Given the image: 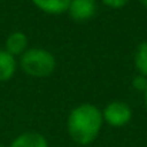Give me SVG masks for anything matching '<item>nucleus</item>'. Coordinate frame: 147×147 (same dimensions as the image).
<instances>
[{"instance_id":"nucleus-14","label":"nucleus","mask_w":147,"mask_h":147,"mask_svg":"<svg viewBox=\"0 0 147 147\" xmlns=\"http://www.w3.org/2000/svg\"><path fill=\"white\" fill-rule=\"evenodd\" d=\"M0 147H4V146H3V144H0Z\"/></svg>"},{"instance_id":"nucleus-3","label":"nucleus","mask_w":147,"mask_h":147,"mask_svg":"<svg viewBox=\"0 0 147 147\" xmlns=\"http://www.w3.org/2000/svg\"><path fill=\"white\" fill-rule=\"evenodd\" d=\"M103 121L111 127H124L127 126L133 119V110L131 107L121 100H113L106 104V107L101 110Z\"/></svg>"},{"instance_id":"nucleus-13","label":"nucleus","mask_w":147,"mask_h":147,"mask_svg":"<svg viewBox=\"0 0 147 147\" xmlns=\"http://www.w3.org/2000/svg\"><path fill=\"white\" fill-rule=\"evenodd\" d=\"M139 1H140V4H142L143 7H146L147 9V0H139Z\"/></svg>"},{"instance_id":"nucleus-10","label":"nucleus","mask_w":147,"mask_h":147,"mask_svg":"<svg viewBox=\"0 0 147 147\" xmlns=\"http://www.w3.org/2000/svg\"><path fill=\"white\" fill-rule=\"evenodd\" d=\"M131 86H133L134 90H137V92H140V93H144L147 89V77L137 73V74L133 77V80H131Z\"/></svg>"},{"instance_id":"nucleus-4","label":"nucleus","mask_w":147,"mask_h":147,"mask_svg":"<svg viewBox=\"0 0 147 147\" xmlns=\"http://www.w3.org/2000/svg\"><path fill=\"white\" fill-rule=\"evenodd\" d=\"M66 13L76 23L87 22L97 13V0H70Z\"/></svg>"},{"instance_id":"nucleus-2","label":"nucleus","mask_w":147,"mask_h":147,"mask_svg":"<svg viewBox=\"0 0 147 147\" xmlns=\"http://www.w3.org/2000/svg\"><path fill=\"white\" fill-rule=\"evenodd\" d=\"M17 63L23 73L36 79L49 77L57 67L54 54L43 47H29L19 57Z\"/></svg>"},{"instance_id":"nucleus-5","label":"nucleus","mask_w":147,"mask_h":147,"mask_svg":"<svg viewBox=\"0 0 147 147\" xmlns=\"http://www.w3.org/2000/svg\"><path fill=\"white\" fill-rule=\"evenodd\" d=\"M29 37L24 32H20V30H16V32H11L7 37H6V42H4V50L7 53H10L13 57H20L26 50L29 49Z\"/></svg>"},{"instance_id":"nucleus-11","label":"nucleus","mask_w":147,"mask_h":147,"mask_svg":"<svg viewBox=\"0 0 147 147\" xmlns=\"http://www.w3.org/2000/svg\"><path fill=\"white\" fill-rule=\"evenodd\" d=\"M106 7H110V9H114V10H119V9H123L129 4L130 0H100Z\"/></svg>"},{"instance_id":"nucleus-9","label":"nucleus","mask_w":147,"mask_h":147,"mask_svg":"<svg viewBox=\"0 0 147 147\" xmlns=\"http://www.w3.org/2000/svg\"><path fill=\"white\" fill-rule=\"evenodd\" d=\"M134 67L139 74L147 77V42H142L134 51Z\"/></svg>"},{"instance_id":"nucleus-6","label":"nucleus","mask_w":147,"mask_h":147,"mask_svg":"<svg viewBox=\"0 0 147 147\" xmlns=\"http://www.w3.org/2000/svg\"><path fill=\"white\" fill-rule=\"evenodd\" d=\"M9 147H49L47 139L37 131H24L16 136Z\"/></svg>"},{"instance_id":"nucleus-12","label":"nucleus","mask_w":147,"mask_h":147,"mask_svg":"<svg viewBox=\"0 0 147 147\" xmlns=\"http://www.w3.org/2000/svg\"><path fill=\"white\" fill-rule=\"evenodd\" d=\"M143 96H144V107H146V111H147V89L146 92L143 93Z\"/></svg>"},{"instance_id":"nucleus-7","label":"nucleus","mask_w":147,"mask_h":147,"mask_svg":"<svg viewBox=\"0 0 147 147\" xmlns=\"http://www.w3.org/2000/svg\"><path fill=\"white\" fill-rule=\"evenodd\" d=\"M17 59L7 53L4 49H0V83L11 80L17 71Z\"/></svg>"},{"instance_id":"nucleus-8","label":"nucleus","mask_w":147,"mask_h":147,"mask_svg":"<svg viewBox=\"0 0 147 147\" xmlns=\"http://www.w3.org/2000/svg\"><path fill=\"white\" fill-rule=\"evenodd\" d=\"M36 9L49 16H61L67 11L70 0H32Z\"/></svg>"},{"instance_id":"nucleus-1","label":"nucleus","mask_w":147,"mask_h":147,"mask_svg":"<svg viewBox=\"0 0 147 147\" xmlns=\"http://www.w3.org/2000/svg\"><path fill=\"white\" fill-rule=\"evenodd\" d=\"M101 110L93 103H82L73 107L66 120L70 139L80 146H89L98 137L103 129Z\"/></svg>"}]
</instances>
